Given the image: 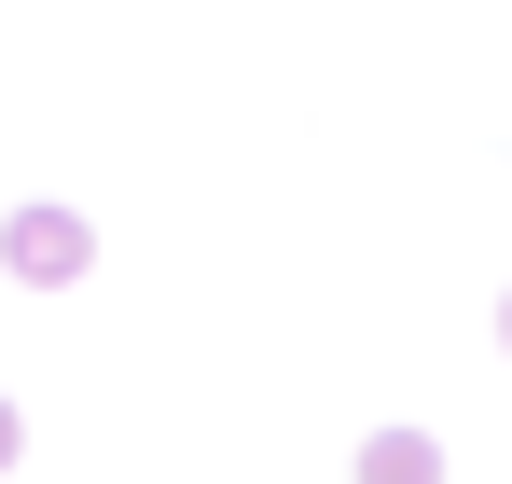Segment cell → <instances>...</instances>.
<instances>
[{
  "label": "cell",
  "instance_id": "1",
  "mask_svg": "<svg viewBox=\"0 0 512 484\" xmlns=\"http://www.w3.org/2000/svg\"><path fill=\"white\" fill-rule=\"evenodd\" d=\"M84 263H97L84 208H14V222H0V277H14V291H84Z\"/></svg>",
  "mask_w": 512,
  "mask_h": 484
},
{
  "label": "cell",
  "instance_id": "2",
  "mask_svg": "<svg viewBox=\"0 0 512 484\" xmlns=\"http://www.w3.org/2000/svg\"><path fill=\"white\" fill-rule=\"evenodd\" d=\"M360 484H443V443L429 429H374L360 443Z\"/></svg>",
  "mask_w": 512,
  "mask_h": 484
},
{
  "label": "cell",
  "instance_id": "3",
  "mask_svg": "<svg viewBox=\"0 0 512 484\" xmlns=\"http://www.w3.org/2000/svg\"><path fill=\"white\" fill-rule=\"evenodd\" d=\"M14 457H28V415H14V402H0V471H14Z\"/></svg>",
  "mask_w": 512,
  "mask_h": 484
},
{
  "label": "cell",
  "instance_id": "4",
  "mask_svg": "<svg viewBox=\"0 0 512 484\" xmlns=\"http://www.w3.org/2000/svg\"><path fill=\"white\" fill-rule=\"evenodd\" d=\"M499 346H512V305H499Z\"/></svg>",
  "mask_w": 512,
  "mask_h": 484
}]
</instances>
